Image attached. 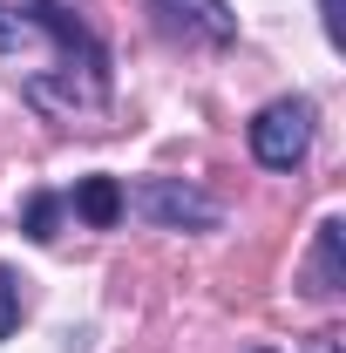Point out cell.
I'll return each instance as SVG.
<instances>
[{"label": "cell", "mask_w": 346, "mask_h": 353, "mask_svg": "<svg viewBox=\"0 0 346 353\" xmlns=\"http://www.w3.org/2000/svg\"><path fill=\"white\" fill-rule=\"evenodd\" d=\"M21 21L41 28V34H54V48H61L54 68H61V82H68V109H95V102H109V48L95 41L61 0H28Z\"/></svg>", "instance_id": "1"}, {"label": "cell", "mask_w": 346, "mask_h": 353, "mask_svg": "<svg viewBox=\"0 0 346 353\" xmlns=\"http://www.w3.org/2000/svg\"><path fill=\"white\" fill-rule=\"evenodd\" d=\"M312 130H319V109L305 95H278L252 116V163L258 170H299L305 150H312Z\"/></svg>", "instance_id": "2"}, {"label": "cell", "mask_w": 346, "mask_h": 353, "mask_svg": "<svg viewBox=\"0 0 346 353\" xmlns=\"http://www.w3.org/2000/svg\"><path fill=\"white\" fill-rule=\"evenodd\" d=\"M123 204H136L156 231H217L224 224V204L183 176H143L136 190H123Z\"/></svg>", "instance_id": "3"}, {"label": "cell", "mask_w": 346, "mask_h": 353, "mask_svg": "<svg viewBox=\"0 0 346 353\" xmlns=\"http://www.w3.org/2000/svg\"><path fill=\"white\" fill-rule=\"evenodd\" d=\"M150 14L183 34V41H204V48H231L238 41V14H231V0H150Z\"/></svg>", "instance_id": "4"}, {"label": "cell", "mask_w": 346, "mask_h": 353, "mask_svg": "<svg viewBox=\"0 0 346 353\" xmlns=\"http://www.w3.org/2000/svg\"><path fill=\"white\" fill-rule=\"evenodd\" d=\"M68 211H75L88 231H116L130 204H123V183H116V176H82V183L68 190Z\"/></svg>", "instance_id": "5"}, {"label": "cell", "mask_w": 346, "mask_h": 353, "mask_svg": "<svg viewBox=\"0 0 346 353\" xmlns=\"http://www.w3.org/2000/svg\"><path fill=\"white\" fill-rule=\"evenodd\" d=\"M305 279H312L319 299H333V292L346 285V218L319 224V245H312V272H305Z\"/></svg>", "instance_id": "6"}, {"label": "cell", "mask_w": 346, "mask_h": 353, "mask_svg": "<svg viewBox=\"0 0 346 353\" xmlns=\"http://www.w3.org/2000/svg\"><path fill=\"white\" fill-rule=\"evenodd\" d=\"M61 211H68V197H61V190H34V197L21 204V231H28L34 245H48V238H54V224H61Z\"/></svg>", "instance_id": "7"}, {"label": "cell", "mask_w": 346, "mask_h": 353, "mask_svg": "<svg viewBox=\"0 0 346 353\" xmlns=\"http://www.w3.org/2000/svg\"><path fill=\"white\" fill-rule=\"evenodd\" d=\"M21 326V272L14 265H0V340Z\"/></svg>", "instance_id": "8"}, {"label": "cell", "mask_w": 346, "mask_h": 353, "mask_svg": "<svg viewBox=\"0 0 346 353\" xmlns=\"http://www.w3.org/2000/svg\"><path fill=\"white\" fill-rule=\"evenodd\" d=\"M21 34H28L21 7H7V0H0V54H14V48H21Z\"/></svg>", "instance_id": "9"}, {"label": "cell", "mask_w": 346, "mask_h": 353, "mask_svg": "<svg viewBox=\"0 0 346 353\" xmlns=\"http://www.w3.org/2000/svg\"><path fill=\"white\" fill-rule=\"evenodd\" d=\"M319 28H326V41H333V48L346 41V28H340V0H319Z\"/></svg>", "instance_id": "10"}, {"label": "cell", "mask_w": 346, "mask_h": 353, "mask_svg": "<svg viewBox=\"0 0 346 353\" xmlns=\"http://www.w3.org/2000/svg\"><path fill=\"white\" fill-rule=\"evenodd\" d=\"M305 353H340V340H333V333H312V340H305Z\"/></svg>", "instance_id": "11"}, {"label": "cell", "mask_w": 346, "mask_h": 353, "mask_svg": "<svg viewBox=\"0 0 346 353\" xmlns=\"http://www.w3.org/2000/svg\"><path fill=\"white\" fill-rule=\"evenodd\" d=\"M258 353H272V347H258Z\"/></svg>", "instance_id": "12"}]
</instances>
